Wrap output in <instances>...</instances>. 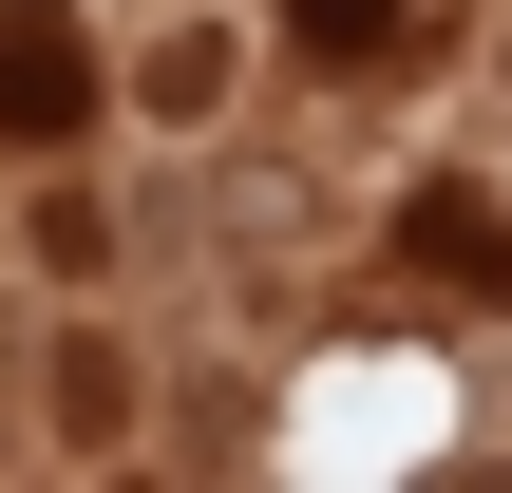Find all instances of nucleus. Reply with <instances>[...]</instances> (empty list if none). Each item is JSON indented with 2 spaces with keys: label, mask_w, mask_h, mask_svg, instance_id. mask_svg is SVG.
Listing matches in <instances>:
<instances>
[{
  "label": "nucleus",
  "mask_w": 512,
  "mask_h": 493,
  "mask_svg": "<svg viewBox=\"0 0 512 493\" xmlns=\"http://www.w3.org/2000/svg\"><path fill=\"white\" fill-rule=\"evenodd\" d=\"M76 114H95V38H76L57 0H0V133H19V152H57Z\"/></svg>",
  "instance_id": "nucleus-1"
},
{
  "label": "nucleus",
  "mask_w": 512,
  "mask_h": 493,
  "mask_svg": "<svg viewBox=\"0 0 512 493\" xmlns=\"http://www.w3.org/2000/svg\"><path fill=\"white\" fill-rule=\"evenodd\" d=\"M399 266H418L437 304H512V209L494 190H418V209H399Z\"/></svg>",
  "instance_id": "nucleus-2"
},
{
  "label": "nucleus",
  "mask_w": 512,
  "mask_h": 493,
  "mask_svg": "<svg viewBox=\"0 0 512 493\" xmlns=\"http://www.w3.org/2000/svg\"><path fill=\"white\" fill-rule=\"evenodd\" d=\"M285 38H304V57H380V38H399V0H285Z\"/></svg>",
  "instance_id": "nucleus-3"
}]
</instances>
